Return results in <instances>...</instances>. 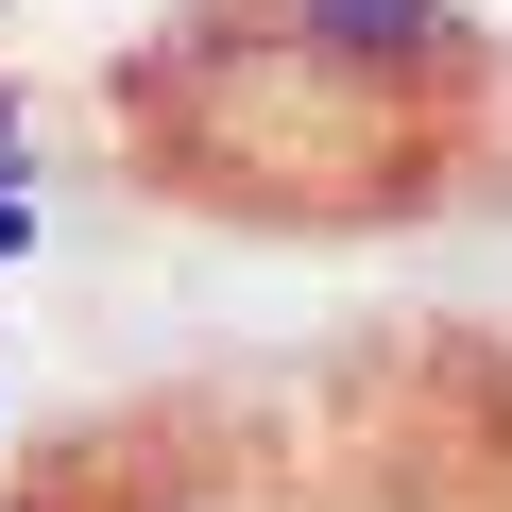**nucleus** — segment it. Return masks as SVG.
<instances>
[{
  "label": "nucleus",
  "instance_id": "nucleus-1",
  "mask_svg": "<svg viewBox=\"0 0 512 512\" xmlns=\"http://www.w3.org/2000/svg\"><path fill=\"white\" fill-rule=\"evenodd\" d=\"M103 137L137 188L274 239L512 222V52L461 0H188L103 52Z\"/></svg>",
  "mask_w": 512,
  "mask_h": 512
},
{
  "label": "nucleus",
  "instance_id": "nucleus-2",
  "mask_svg": "<svg viewBox=\"0 0 512 512\" xmlns=\"http://www.w3.org/2000/svg\"><path fill=\"white\" fill-rule=\"evenodd\" d=\"M0 188H18V86H0Z\"/></svg>",
  "mask_w": 512,
  "mask_h": 512
},
{
  "label": "nucleus",
  "instance_id": "nucleus-3",
  "mask_svg": "<svg viewBox=\"0 0 512 512\" xmlns=\"http://www.w3.org/2000/svg\"><path fill=\"white\" fill-rule=\"evenodd\" d=\"M18 239H35V205H18V188H0V256H18Z\"/></svg>",
  "mask_w": 512,
  "mask_h": 512
},
{
  "label": "nucleus",
  "instance_id": "nucleus-4",
  "mask_svg": "<svg viewBox=\"0 0 512 512\" xmlns=\"http://www.w3.org/2000/svg\"><path fill=\"white\" fill-rule=\"evenodd\" d=\"M0 18H18V0H0Z\"/></svg>",
  "mask_w": 512,
  "mask_h": 512
}]
</instances>
